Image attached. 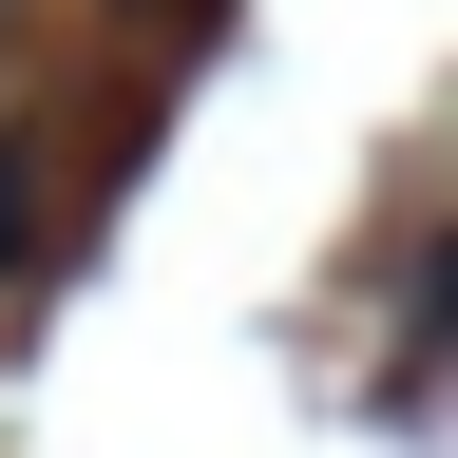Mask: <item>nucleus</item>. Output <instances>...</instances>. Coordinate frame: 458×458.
Segmentation results:
<instances>
[{
  "label": "nucleus",
  "instance_id": "f257e3e1",
  "mask_svg": "<svg viewBox=\"0 0 458 458\" xmlns=\"http://www.w3.org/2000/svg\"><path fill=\"white\" fill-rule=\"evenodd\" d=\"M134 20H210V0H134Z\"/></svg>",
  "mask_w": 458,
  "mask_h": 458
},
{
  "label": "nucleus",
  "instance_id": "f03ea898",
  "mask_svg": "<svg viewBox=\"0 0 458 458\" xmlns=\"http://www.w3.org/2000/svg\"><path fill=\"white\" fill-rule=\"evenodd\" d=\"M0 38H20V0H0Z\"/></svg>",
  "mask_w": 458,
  "mask_h": 458
}]
</instances>
